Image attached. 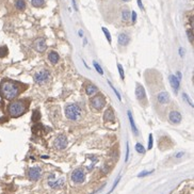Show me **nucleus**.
<instances>
[{
	"label": "nucleus",
	"mask_w": 194,
	"mask_h": 194,
	"mask_svg": "<svg viewBox=\"0 0 194 194\" xmlns=\"http://www.w3.org/2000/svg\"><path fill=\"white\" fill-rule=\"evenodd\" d=\"M20 93V86L18 83L11 80H3L0 84V94L6 100H13Z\"/></svg>",
	"instance_id": "nucleus-1"
},
{
	"label": "nucleus",
	"mask_w": 194,
	"mask_h": 194,
	"mask_svg": "<svg viewBox=\"0 0 194 194\" xmlns=\"http://www.w3.org/2000/svg\"><path fill=\"white\" fill-rule=\"evenodd\" d=\"M27 110V106L22 100H15L12 101L8 107V112L10 114V116L16 119V117L22 116V114L25 113Z\"/></svg>",
	"instance_id": "nucleus-2"
},
{
	"label": "nucleus",
	"mask_w": 194,
	"mask_h": 194,
	"mask_svg": "<svg viewBox=\"0 0 194 194\" xmlns=\"http://www.w3.org/2000/svg\"><path fill=\"white\" fill-rule=\"evenodd\" d=\"M65 115L68 119L70 121H79L82 115V110L78 105L76 103H69L65 107L64 109Z\"/></svg>",
	"instance_id": "nucleus-3"
},
{
	"label": "nucleus",
	"mask_w": 194,
	"mask_h": 194,
	"mask_svg": "<svg viewBox=\"0 0 194 194\" xmlns=\"http://www.w3.org/2000/svg\"><path fill=\"white\" fill-rule=\"evenodd\" d=\"M90 103H91V107L94 109V110L100 111L101 109L103 108V107H105L106 99H105V97H103V95H97V96L92 97Z\"/></svg>",
	"instance_id": "nucleus-4"
},
{
	"label": "nucleus",
	"mask_w": 194,
	"mask_h": 194,
	"mask_svg": "<svg viewBox=\"0 0 194 194\" xmlns=\"http://www.w3.org/2000/svg\"><path fill=\"white\" fill-rule=\"evenodd\" d=\"M49 77H50V73L48 70H46V69H44V70L37 72L34 75V81L36 83H39V84H43V83L47 82Z\"/></svg>",
	"instance_id": "nucleus-5"
},
{
	"label": "nucleus",
	"mask_w": 194,
	"mask_h": 194,
	"mask_svg": "<svg viewBox=\"0 0 194 194\" xmlns=\"http://www.w3.org/2000/svg\"><path fill=\"white\" fill-rule=\"evenodd\" d=\"M55 147L57 148V149H65L67 147V144H68V141H67V138L65 136H63V134H60V136L58 137V138L55 140Z\"/></svg>",
	"instance_id": "nucleus-6"
},
{
	"label": "nucleus",
	"mask_w": 194,
	"mask_h": 194,
	"mask_svg": "<svg viewBox=\"0 0 194 194\" xmlns=\"http://www.w3.org/2000/svg\"><path fill=\"white\" fill-rule=\"evenodd\" d=\"M72 180L75 183H82L86 180V173L81 169L75 170L72 174Z\"/></svg>",
	"instance_id": "nucleus-7"
},
{
	"label": "nucleus",
	"mask_w": 194,
	"mask_h": 194,
	"mask_svg": "<svg viewBox=\"0 0 194 194\" xmlns=\"http://www.w3.org/2000/svg\"><path fill=\"white\" fill-rule=\"evenodd\" d=\"M41 174H42V171L39 166H33V167L29 169V171H28V177H29L30 180H32V181L39 180L40 177H41Z\"/></svg>",
	"instance_id": "nucleus-8"
},
{
	"label": "nucleus",
	"mask_w": 194,
	"mask_h": 194,
	"mask_svg": "<svg viewBox=\"0 0 194 194\" xmlns=\"http://www.w3.org/2000/svg\"><path fill=\"white\" fill-rule=\"evenodd\" d=\"M181 119H183V116H181L180 112H178V111H171V112H170L169 121L172 123V124H175V125L180 124Z\"/></svg>",
	"instance_id": "nucleus-9"
},
{
	"label": "nucleus",
	"mask_w": 194,
	"mask_h": 194,
	"mask_svg": "<svg viewBox=\"0 0 194 194\" xmlns=\"http://www.w3.org/2000/svg\"><path fill=\"white\" fill-rule=\"evenodd\" d=\"M33 46H34V49L36 51H39V52H44L46 48H47V45H46V42L43 37H40L37 39L35 42L33 43Z\"/></svg>",
	"instance_id": "nucleus-10"
},
{
	"label": "nucleus",
	"mask_w": 194,
	"mask_h": 194,
	"mask_svg": "<svg viewBox=\"0 0 194 194\" xmlns=\"http://www.w3.org/2000/svg\"><path fill=\"white\" fill-rule=\"evenodd\" d=\"M136 96H137V99L140 100V101H143V100L146 98V93H145L144 88H143L141 84H139V83H137Z\"/></svg>",
	"instance_id": "nucleus-11"
},
{
	"label": "nucleus",
	"mask_w": 194,
	"mask_h": 194,
	"mask_svg": "<svg viewBox=\"0 0 194 194\" xmlns=\"http://www.w3.org/2000/svg\"><path fill=\"white\" fill-rule=\"evenodd\" d=\"M170 83H171V86H172L173 90H174V93L175 94H177L178 91H179V88H180V81L176 78L175 75H171L170 76Z\"/></svg>",
	"instance_id": "nucleus-12"
},
{
	"label": "nucleus",
	"mask_w": 194,
	"mask_h": 194,
	"mask_svg": "<svg viewBox=\"0 0 194 194\" xmlns=\"http://www.w3.org/2000/svg\"><path fill=\"white\" fill-rule=\"evenodd\" d=\"M157 100H158V103L165 105V103H167L170 101V94L167 92H161L157 96Z\"/></svg>",
	"instance_id": "nucleus-13"
},
{
	"label": "nucleus",
	"mask_w": 194,
	"mask_h": 194,
	"mask_svg": "<svg viewBox=\"0 0 194 194\" xmlns=\"http://www.w3.org/2000/svg\"><path fill=\"white\" fill-rule=\"evenodd\" d=\"M117 41H119V45H121V46H127L130 42V36L126 33H121L119 35Z\"/></svg>",
	"instance_id": "nucleus-14"
},
{
	"label": "nucleus",
	"mask_w": 194,
	"mask_h": 194,
	"mask_svg": "<svg viewBox=\"0 0 194 194\" xmlns=\"http://www.w3.org/2000/svg\"><path fill=\"white\" fill-rule=\"evenodd\" d=\"M128 119H129V123H130V127H131V130H132L133 134L134 136H138V128L136 126V123H134V119H133V116H132V113H131L130 111H128Z\"/></svg>",
	"instance_id": "nucleus-15"
},
{
	"label": "nucleus",
	"mask_w": 194,
	"mask_h": 194,
	"mask_svg": "<svg viewBox=\"0 0 194 194\" xmlns=\"http://www.w3.org/2000/svg\"><path fill=\"white\" fill-rule=\"evenodd\" d=\"M48 60H49L50 63L52 64H57L59 62V60H60V57H59V55L55 51H53V50H51L49 53H48Z\"/></svg>",
	"instance_id": "nucleus-16"
},
{
	"label": "nucleus",
	"mask_w": 194,
	"mask_h": 194,
	"mask_svg": "<svg viewBox=\"0 0 194 194\" xmlns=\"http://www.w3.org/2000/svg\"><path fill=\"white\" fill-rule=\"evenodd\" d=\"M86 94L89 95V96H93V95H95L97 92H98V89H97L94 84L89 83V84L86 86Z\"/></svg>",
	"instance_id": "nucleus-17"
},
{
	"label": "nucleus",
	"mask_w": 194,
	"mask_h": 194,
	"mask_svg": "<svg viewBox=\"0 0 194 194\" xmlns=\"http://www.w3.org/2000/svg\"><path fill=\"white\" fill-rule=\"evenodd\" d=\"M113 119H114L113 111L111 110V109L106 110L105 115H103V121H105V122H113Z\"/></svg>",
	"instance_id": "nucleus-18"
},
{
	"label": "nucleus",
	"mask_w": 194,
	"mask_h": 194,
	"mask_svg": "<svg viewBox=\"0 0 194 194\" xmlns=\"http://www.w3.org/2000/svg\"><path fill=\"white\" fill-rule=\"evenodd\" d=\"M63 183H64V179L63 178H61V179H59V180H55V181H51V180H49L48 181V185H49L51 188H60L61 186H63Z\"/></svg>",
	"instance_id": "nucleus-19"
},
{
	"label": "nucleus",
	"mask_w": 194,
	"mask_h": 194,
	"mask_svg": "<svg viewBox=\"0 0 194 194\" xmlns=\"http://www.w3.org/2000/svg\"><path fill=\"white\" fill-rule=\"evenodd\" d=\"M15 6H16V8L18 9L19 11H22V10H25V8H26V3L24 0H17Z\"/></svg>",
	"instance_id": "nucleus-20"
},
{
	"label": "nucleus",
	"mask_w": 194,
	"mask_h": 194,
	"mask_svg": "<svg viewBox=\"0 0 194 194\" xmlns=\"http://www.w3.org/2000/svg\"><path fill=\"white\" fill-rule=\"evenodd\" d=\"M122 18L124 22H128V20L130 19V12L127 11V10L123 11L122 12Z\"/></svg>",
	"instance_id": "nucleus-21"
},
{
	"label": "nucleus",
	"mask_w": 194,
	"mask_h": 194,
	"mask_svg": "<svg viewBox=\"0 0 194 194\" xmlns=\"http://www.w3.org/2000/svg\"><path fill=\"white\" fill-rule=\"evenodd\" d=\"M31 3H32V6H33L40 8V6H44L45 1H44V0H31Z\"/></svg>",
	"instance_id": "nucleus-22"
},
{
	"label": "nucleus",
	"mask_w": 194,
	"mask_h": 194,
	"mask_svg": "<svg viewBox=\"0 0 194 194\" xmlns=\"http://www.w3.org/2000/svg\"><path fill=\"white\" fill-rule=\"evenodd\" d=\"M9 53V50L6 46H2V47H0V58H4L6 57Z\"/></svg>",
	"instance_id": "nucleus-23"
},
{
	"label": "nucleus",
	"mask_w": 194,
	"mask_h": 194,
	"mask_svg": "<svg viewBox=\"0 0 194 194\" xmlns=\"http://www.w3.org/2000/svg\"><path fill=\"white\" fill-rule=\"evenodd\" d=\"M101 30H103V32L105 33L106 37H107V40H108V42L111 44V42H112V39H111V34H110V32H109V30L107 29V28H105V27L101 28Z\"/></svg>",
	"instance_id": "nucleus-24"
},
{
	"label": "nucleus",
	"mask_w": 194,
	"mask_h": 194,
	"mask_svg": "<svg viewBox=\"0 0 194 194\" xmlns=\"http://www.w3.org/2000/svg\"><path fill=\"white\" fill-rule=\"evenodd\" d=\"M136 150L139 154H145V148L143 147V145L140 144V143H138V144L136 145Z\"/></svg>",
	"instance_id": "nucleus-25"
},
{
	"label": "nucleus",
	"mask_w": 194,
	"mask_h": 194,
	"mask_svg": "<svg viewBox=\"0 0 194 194\" xmlns=\"http://www.w3.org/2000/svg\"><path fill=\"white\" fill-rule=\"evenodd\" d=\"M94 67H95V69H96L97 73H98L99 75H103V68H101V66H100L99 64L97 63L96 61L94 62Z\"/></svg>",
	"instance_id": "nucleus-26"
},
{
	"label": "nucleus",
	"mask_w": 194,
	"mask_h": 194,
	"mask_svg": "<svg viewBox=\"0 0 194 194\" xmlns=\"http://www.w3.org/2000/svg\"><path fill=\"white\" fill-rule=\"evenodd\" d=\"M117 69H119V76H121V78H122L123 80L125 79V73H124V68H123V66L121 65V64H117Z\"/></svg>",
	"instance_id": "nucleus-27"
},
{
	"label": "nucleus",
	"mask_w": 194,
	"mask_h": 194,
	"mask_svg": "<svg viewBox=\"0 0 194 194\" xmlns=\"http://www.w3.org/2000/svg\"><path fill=\"white\" fill-rule=\"evenodd\" d=\"M108 83H109V86H111V89L113 90V92H114V93H115V95H116V96H117V99H119V100H122V97H121V95H119V92L116 91V89H115V88H114V86H113V84H112V83H111L110 81H108Z\"/></svg>",
	"instance_id": "nucleus-28"
},
{
	"label": "nucleus",
	"mask_w": 194,
	"mask_h": 194,
	"mask_svg": "<svg viewBox=\"0 0 194 194\" xmlns=\"http://www.w3.org/2000/svg\"><path fill=\"white\" fill-rule=\"evenodd\" d=\"M187 34H188L189 41L191 42V44H193V31H192V29H191V30L187 31Z\"/></svg>",
	"instance_id": "nucleus-29"
},
{
	"label": "nucleus",
	"mask_w": 194,
	"mask_h": 194,
	"mask_svg": "<svg viewBox=\"0 0 194 194\" xmlns=\"http://www.w3.org/2000/svg\"><path fill=\"white\" fill-rule=\"evenodd\" d=\"M152 143H154V140H152V134L150 133L149 139H148V147H147V149H152Z\"/></svg>",
	"instance_id": "nucleus-30"
},
{
	"label": "nucleus",
	"mask_w": 194,
	"mask_h": 194,
	"mask_svg": "<svg viewBox=\"0 0 194 194\" xmlns=\"http://www.w3.org/2000/svg\"><path fill=\"white\" fill-rule=\"evenodd\" d=\"M119 179H121V177H119H119H117V179L115 180V183H114V185H113V187H112V189H111L110 191H109V192H108V193H107V194H110L111 192H112V191H113V190H114V189H115V187H116V186H117V183H119Z\"/></svg>",
	"instance_id": "nucleus-31"
},
{
	"label": "nucleus",
	"mask_w": 194,
	"mask_h": 194,
	"mask_svg": "<svg viewBox=\"0 0 194 194\" xmlns=\"http://www.w3.org/2000/svg\"><path fill=\"white\" fill-rule=\"evenodd\" d=\"M152 171H150V172H147V171H144V172L140 173V174H139L138 176H139V177H144V176H146V175L152 174Z\"/></svg>",
	"instance_id": "nucleus-32"
},
{
	"label": "nucleus",
	"mask_w": 194,
	"mask_h": 194,
	"mask_svg": "<svg viewBox=\"0 0 194 194\" xmlns=\"http://www.w3.org/2000/svg\"><path fill=\"white\" fill-rule=\"evenodd\" d=\"M128 158H129V146H128V143L126 145V157H125V161L127 162L128 161Z\"/></svg>",
	"instance_id": "nucleus-33"
},
{
	"label": "nucleus",
	"mask_w": 194,
	"mask_h": 194,
	"mask_svg": "<svg viewBox=\"0 0 194 194\" xmlns=\"http://www.w3.org/2000/svg\"><path fill=\"white\" fill-rule=\"evenodd\" d=\"M136 19H137V13L133 11V12H131V22H136Z\"/></svg>",
	"instance_id": "nucleus-34"
},
{
	"label": "nucleus",
	"mask_w": 194,
	"mask_h": 194,
	"mask_svg": "<svg viewBox=\"0 0 194 194\" xmlns=\"http://www.w3.org/2000/svg\"><path fill=\"white\" fill-rule=\"evenodd\" d=\"M183 98H185V99H186L187 101H188V103H189V105L191 106V107H193V105H192V103H191V101H190V99H189V98H188V95H187L186 93H183Z\"/></svg>",
	"instance_id": "nucleus-35"
},
{
	"label": "nucleus",
	"mask_w": 194,
	"mask_h": 194,
	"mask_svg": "<svg viewBox=\"0 0 194 194\" xmlns=\"http://www.w3.org/2000/svg\"><path fill=\"white\" fill-rule=\"evenodd\" d=\"M138 6H140V9H141L142 11H144V6H143V4H142L141 0H138Z\"/></svg>",
	"instance_id": "nucleus-36"
},
{
	"label": "nucleus",
	"mask_w": 194,
	"mask_h": 194,
	"mask_svg": "<svg viewBox=\"0 0 194 194\" xmlns=\"http://www.w3.org/2000/svg\"><path fill=\"white\" fill-rule=\"evenodd\" d=\"M179 55H180V57H183V55H185V49H183V48H179Z\"/></svg>",
	"instance_id": "nucleus-37"
},
{
	"label": "nucleus",
	"mask_w": 194,
	"mask_h": 194,
	"mask_svg": "<svg viewBox=\"0 0 194 194\" xmlns=\"http://www.w3.org/2000/svg\"><path fill=\"white\" fill-rule=\"evenodd\" d=\"M181 77H183V76H181V73H180V72H178L177 74H176V78H177L178 80L180 81V80H181Z\"/></svg>",
	"instance_id": "nucleus-38"
},
{
	"label": "nucleus",
	"mask_w": 194,
	"mask_h": 194,
	"mask_svg": "<svg viewBox=\"0 0 194 194\" xmlns=\"http://www.w3.org/2000/svg\"><path fill=\"white\" fill-rule=\"evenodd\" d=\"M73 1V6H74V9H75L76 11H78V8H77V6H76V1L75 0H72Z\"/></svg>",
	"instance_id": "nucleus-39"
},
{
	"label": "nucleus",
	"mask_w": 194,
	"mask_h": 194,
	"mask_svg": "<svg viewBox=\"0 0 194 194\" xmlns=\"http://www.w3.org/2000/svg\"><path fill=\"white\" fill-rule=\"evenodd\" d=\"M79 35H80V36H82V35H83V32H82V31H81V30L79 31Z\"/></svg>",
	"instance_id": "nucleus-40"
},
{
	"label": "nucleus",
	"mask_w": 194,
	"mask_h": 194,
	"mask_svg": "<svg viewBox=\"0 0 194 194\" xmlns=\"http://www.w3.org/2000/svg\"><path fill=\"white\" fill-rule=\"evenodd\" d=\"M123 1H129V0H123Z\"/></svg>",
	"instance_id": "nucleus-41"
}]
</instances>
